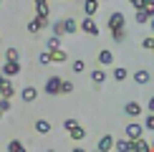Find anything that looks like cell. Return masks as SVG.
Wrapping results in <instances>:
<instances>
[{
	"label": "cell",
	"mask_w": 154,
	"mask_h": 152,
	"mask_svg": "<svg viewBox=\"0 0 154 152\" xmlns=\"http://www.w3.org/2000/svg\"><path fill=\"white\" fill-rule=\"evenodd\" d=\"M51 25V21H43V18H33V21H28V30L30 33H38V30H43V28H48Z\"/></svg>",
	"instance_id": "10"
},
{
	"label": "cell",
	"mask_w": 154,
	"mask_h": 152,
	"mask_svg": "<svg viewBox=\"0 0 154 152\" xmlns=\"http://www.w3.org/2000/svg\"><path fill=\"white\" fill-rule=\"evenodd\" d=\"M121 28H126V21H124V15L119 10H114L109 15V30H121Z\"/></svg>",
	"instance_id": "5"
},
{
	"label": "cell",
	"mask_w": 154,
	"mask_h": 152,
	"mask_svg": "<svg viewBox=\"0 0 154 152\" xmlns=\"http://www.w3.org/2000/svg\"><path fill=\"white\" fill-rule=\"evenodd\" d=\"M106 79H109V74L104 71V68H94V71H91V81H94V84H104Z\"/></svg>",
	"instance_id": "18"
},
{
	"label": "cell",
	"mask_w": 154,
	"mask_h": 152,
	"mask_svg": "<svg viewBox=\"0 0 154 152\" xmlns=\"http://www.w3.org/2000/svg\"><path fill=\"white\" fill-rule=\"evenodd\" d=\"M0 112H13V104H10V99H5V97H0Z\"/></svg>",
	"instance_id": "29"
},
{
	"label": "cell",
	"mask_w": 154,
	"mask_h": 152,
	"mask_svg": "<svg viewBox=\"0 0 154 152\" xmlns=\"http://www.w3.org/2000/svg\"><path fill=\"white\" fill-rule=\"evenodd\" d=\"M5 81H8V79H5V76H3V74H0V86H3V84H5Z\"/></svg>",
	"instance_id": "39"
},
{
	"label": "cell",
	"mask_w": 154,
	"mask_h": 152,
	"mask_svg": "<svg viewBox=\"0 0 154 152\" xmlns=\"http://www.w3.org/2000/svg\"><path fill=\"white\" fill-rule=\"evenodd\" d=\"M134 21H137V23H149L152 18L146 15V10H137V15H134Z\"/></svg>",
	"instance_id": "28"
},
{
	"label": "cell",
	"mask_w": 154,
	"mask_h": 152,
	"mask_svg": "<svg viewBox=\"0 0 154 152\" xmlns=\"http://www.w3.org/2000/svg\"><path fill=\"white\" fill-rule=\"evenodd\" d=\"M0 119H3V112H0Z\"/></svg>",
	"instance_id": "41"
},
{
	"label": "cell",
	"mask_w": 154,
	"mask_h": 152,
	"mask_svg": "<svg viewBox=\"0 0 154 152\" xmlns=\"http://www.w3.org/2000/svg\"><path fill=\"white\" fill-rule=\"evenodd\" d=\"M96 152H99V150H96Z\"/></svg>",
	"instance_id": "45"
},
{
	"label": "cell",
	"mask_w": 154,
	"mask_h": 152,
	"mask_svg": "<svg viewBox=\"0 0 154 152\" xmlns=\"http://www.w3.org/2000/svg\"><path fill=\"white\" fill-rule=\"evenodd\" d=\"M124 135H126V139H131V142H137V139H142V137H144V124L129 122V124H126V129H124Z\"/></svg>",
	"instance_id": "1"
},
{
	"label": "cell",
	"mask_w": 154,
	"mask_h": 152,
	"mask_svg": "<svg viewBox=\"0 0 154 152\" xmlns=\"http://www.w3.org/2000/svg\"><path fill=\"white\" fill-rule=\"evenodd\" d=\"M0 74H3L5 79L10 81L13 76L20 74V61H5V63H3V68H0Z\"/></svg>",
	"instance_id": "2"
},
{
	"label": "cell",
	"mask_w": 154,
	"mask_h": 152,
	"mask_svg": "<svg viewBox=\"0 0 154 152\" xmlns=\"http://www.w3.org/2000/svg\"><path fill=\"white\" fill-rule=\"evenodd\" d=\"M124 114L126 117H139V114H142V104H139V101H126L124 104Z\"/></svg>",
	"instance_id": "11"
},
{
	"label": "cell",
	"mask_w": 154,
	"mask_h": 152,
	"mask_svg": "<svg viewBox=\"0 0 154 152\" xmlns=\"http://www.w3.org/2000/svg\"><path fill=\"white\" fill-rule=\"evenodd\" d=\"M76 30H81L79 28V21H73V18H63V36H73L76 33Z\"/></svg>",
	"instance_id": "12"
},
{
	"label": "cell",
	"mask_w": 154,
	"mask_h": 152,
	"mask_svg": "<svg viewBox=\"0 0 154 152\" xmlns=\"http://www.w3.org/2000/svg\"><path fill=\"white\" fill-rule=\"evenodd\" d=\"M38 63H41V66L53 63V61H51V51H41V53H38Z\"/></svg>",
	"instance_id": "27"
},
{
	"label": "cell",
	"mask_w": 154,
	"mask_h": 152,
	"mask_svg": "<svg viewBox=\"0 0 154 152\" xmlns=\"http://www.w3.org/2000/svg\"><path fill=\"white\" fill-rule=\"evenodd\" d=\"M131 79L137 81L139 86H144V84H149V81H152V71H146V68H139V71H134V74H131Z\"/></svg>",
	"instance_id": "8"
},
{
	"label": "cell",
	"mask_w": 154,
	"mask_h": 152,
	"mask_svg": "<svg viewBox=\"0 0 154 152\" xmlns=\"http://www.w3.org/2000/svg\"><path fill=\"white\" fill-rule=\"evenodd\" d=\"M35 15L43 21H51V5L48 0H35Z\"/></svg>",
	"instance_id": "7"
},
{
	"label": "cell",
	"mask_w": 154,
	"mask_h": 152,
	"mask_svg": "<svg viewBox=\"0 0 154 152\" xmlns=\"http://www.w3.org/2000/svg\"><path fill=\"white\" fill-rule=\"evenodd\" d=\"M33 129L38 132V135H51V122H48V119H35Z\"/></svg>",
	"instance_id": "16"
},
{
	"label": "cell",
	"mask_w": 154,
	"mask_h": 152,
	"mask_svg": "<svg viewBox=\"0 0 154 152\" xmlns=\"http://www.w3.org/2000/svg\"><path fill=\"white\" fill-rule=\"evenodd\" d=\"M71 71H73V74H83V71H86V61L76 59V61L71 63Z\"/></svg>",
	"instance_id": "26"
},
{
	"label": "cell",
	"mask_w": 154,
	"mask_h": 152,
	"mask_svg": "<svg viewBox=\"0 0 154 152\" xmlns=\"http://www.w3.org/2000/svg\"><path fill=\"white\" fill-rule=\"evenodd\" d=\"M146 109H149V114H154V97H149V101H146Z\"/></svg>",
	"instance_id": "37"
},
{
	"label": "cell",
	"mask_w": 154,
	"mask_h": 152,
	"mask_svg": "<svg viewBox=\"0 0 154 152\" xmlns=\"http://www.w3.org/2000/svg\"><path fill=\"white\" fill-rule=\"evenodd\" d=\"M51 61L53 63H63V61H68V53L63 48H58V51H51Z\"/></svg>",
	"instance_id": "19"
},
{
	"label": "cell",
	"mask_w": 154,
	"mask_h": 152,
	"mask_svg": "<svg viewBox=\"0 0 154 152\" xmlns=\"http://www.w3.org/2000/svg\"><path fill=\"white\" fill-rule=\"evenodd\" d=\"M111 38H114L116 43H121V41L126 38V28H121V30H111Z\"/></svg>",
	"instance_id": "30"
},
{
	"label": "cell",
	"mask_w": 154,
	"mask_h": 152,
	"mask_svg": "<svg viewBox=\"0 0 154 152\" xmlns=\"http://www.w3.org/2000/svg\"><path fill=\"white\" fill-rule=\"evenodd\" d=\"M142 124H144V129H149V132H154V114H146Z\"/></svg>",
	"instance_id": "31"
},
{
	"label": "cell",
	"mask_w": 154,
	"mask_h": 152,
	"mask_svg": "<svg viewBox=\"0 0 154 152\" xmlns=\"http://www.w3.org/2000/svg\"><path fill=\"white\" fill-rule=\"evenodd\" d=\"M0 5H3V0H0Z\"/></svg>",
	"instance_id": "44"
},
{
	"label": "cell",
	"mask_w": 154,
	"mask_h": 152,
	"mask_svg": "<svg viewBox=\"0 0 154 152\" xmlns=\"http://www.w3.org/2000/svg\"><path fill=\"white\" fill-rule=\"evenodd\" d=\"M79 28L83 30V33H88V36H91V38H96V36L101 33V30H99V23H96L94 18H83V21L79 23Z\"/></svg>",
	"instance_id": "3"
},
{
	"label": "cell",
	"mask_w": 154,
	"mask_h": 152,
	"mask_svg": "<svg viewBox=\"0 0 154 152\" xmlns=\"http://www.w3.org/2000/svg\"><path fill=\"white\" fill-rule=\"evenodd\" d=\"M111 76H114L116 81H126V79H129V68H124V66H116V68L111 71Z\"/></svg>",
	"instance_id": "20"
},
{
	"label": "cell",
	"mask_w": 154,
	"mask_h": 152,
	"mask_svg": "<svg viewBox=\"0 0 154 152\" xmlns=\"http://www.w3.org/2000/svg\"><path fill=\"white\" fill-rule=\"evenodd\" d=\"M76 127H79V122H76L73 117H71V119H66V122H63V129H66V132H71V129H76Z\"/></svg>",
	"instance_id": "34"
},
{
	"label": "cell",
	"mask_w": 154,
	"mask_h": 152,
	"mask_svg": "<svg viewBox=\"0 0 154 152\" xmlns=\"http://www.w3.org/2000/svg\"><path fill=\"white\" fill-rule=\"evenodd\" d=\"M131 152H152V142H146V139H137V142H131Z\"/></svg>",
	"instance_id": "15"
},
{
	"label": "cell",
	"mask_w": 154,
	"mask_h": 152,
	"mask_svg": "<svg viewBox=\"0 0 154 152\" xmlns=\"http://www.w3.org/2000/svg\"><path fill=\"white\" fill-rule=\"evenodd\" d=\"M46 152H53V150H46Z\"/></svg>",
	"instance_id": "42"
},
{
	"label": "cell",
	"mask_w": 154,
	"mask_h": 152,
	"mask_svg": "<svg viewBox=\"0 0 154 152\" xmlns=\"http://www.w3.org/2000/svg\"><path fill=\"white\" fill-rule=\"evenodd\" d=\"M8 152H28V150L23 147L20 139H10V142H8Z\"/></svg>",
	"instance_id": "24"
},
{
	"label": "cell",
	"mask_w": 154,
	"mask_h": 152,
	"mask_svg": "<svg viewBox=\"0 0 154 152\" xmlns=\"http://www.w3.org/2000/svg\"><path fill=\"white\" fill-rule=\"evenodd\" d=\"M68 135H71V139H76V142H81V139L86 137V129H83V127L79 124L76 129H71V132H68Z\"/></svg>",
	"instance_id": "25"
},
{
	"label": "cell",
	"mask_w": 154,
	"mask_h": 152,
	"mask_svg": "<svg viewBox=\"0 0 154 152\" xmlns=\"http://www.w3.org/2000/svg\"><path fill=\"white\" fill-rule=\"evenodd\" d=\"M58 48H61V36H48L46 51H58Z\"/></svg>",
	"instance_id": "21"
},
{
	"label": "cell",
	"mask_w": 154,
	"mask_h": 152,
	"mask_svg": "<svg viewBox=\"0 0 154 152\" xmlns=\"http://www.w3.org/2000/svg\"><path fill=\"white\" fill-rule=\"evenodd\" d=\"M146 15H149V18H154V0H149V3H146Z\"/></svg>",
	"instance_id": "36"
},
{
	"label": "cell",
	"mask_w": 154,
	"mask_h": 152,
	"mask_svg": "<svg viewBox=\"0 0 154 152\" xmlns=\"http://www.w3.org/2000/svg\"><path fill=\"white\" fill-rule=\"evenodd\" d=\"M116 152H131V139H116Z\"/></svg>",
	"instance_id": "23"
},
{
	"label": "cell",
	"mask_w": 154,
	"mask_h": 152,
	"mask_svg": "<svg viewBox=\"0 0 154 152\" xmlns=\"http://www.w3.org/2000/svg\"><path fill=\"white\" fill-rule=\"evenodd\" d=\"M0 41H3V36H0Z\"/></svg>",
	"instance_id": "43"
},
{
	"label": "cell",
	"mask_w": 154,
	"mask_h": 152,
	"mask_svg": "<svg viewBox=\"0 0 154 152\" xmlns=\"http://www.w3.org/2000/svg\"><path fill=\"white\" fill-rule=\"evenodd\" d=\"M149 23H152V30H154V18H152V21H149Z\"/></svg>",
	"instance_id": "40"
},
{
	"label": "cell",
	"mask_w": 154,
	"mask_h": 152,
	"mask_svg": "<svg viewBox=\"0 0 154 152\" xmlns=\"http://www.w3.org/2000/svg\"><path fill=\"white\" fill-rule=\"evenodd\" d=\"M5 61H18V48H8L5 51Z\"/></svg>",
	"instance_id": "33"
},
{
	"label": "cell",
	"mask_w": 154,
	"mask_h": 152,
	"mask_svg": "<svg viewBox=\"0 0 154 152\" xmlns=\"http://www.w3.org/2000/svg\"><path fill=\"white\" fill-rule=\"evenodd\" d=\"M20 99L25 101V104H33V101L38 99V89L33 84H28V86H23L20 89Z\"/></svg>",
	"instance_id": "6"
},
{
	"label": "cell",
	"mask_w": 154,
	"mask_h": 152,
	"mask_svg": "<svg viewBox=\"0 0 154 152\" xmlns=\"http://www.w3.org/2000/svg\"><path fill=\"white\" fill-rule=\"evenodd\" d=\"M15 91H18V89L13 86V81H5V84L0 86V97H5V99H13V97H15Z\"/></svg>",
	"instance_id": "17"
},
{
	"label": "cell",
	"mask_w": 154,
	"mask_h": 152,
	"mask_svg": "<svg viewBox=\"0 0 154 152\" xmlns=\"http://www.w3.org/2000/svg\"><path fill=\"white\" fill-rule=\"evenodd\" d=\"M114 147H116V139H114L111 135H104L99 139V152H111Z\"/></svg>",
	"instance_id": "9"
},
{
	"label": "cell",
	"mask_w": 154,
	"mask_h": 152,
	"mask_svg": "<svg viewBox=\"0 0 154 152\" xmlns=\"http://www.w3.org/2000/svg\"><path fill=\"white\" fill-rule=\"evenodd\" d=\"M73 91V84H71V81H63V84H61V94H71Z\"/></svg>",
	"instance_id": "35"
},
{
	"label": "cell",
	"mask_w": 154,
	"mask_h": 152,
	"mask_svg": "<svg viewBox=\"0 0 154 152\" xmlns=\"http://www.w3.org/2000/svg\"><path fill=\"white\" fill-rule=\"evenodd\" d=\"M71 152H88V150H83V147H73Z\"/></svg>",
	"instance_id": "38"
},
{
	"label": "cell",
	"mask_w": 154,
	"mask_h": 152,
	"mask_svg": "<svg viewBox=\"0 0 154 152\" xmlns=\"http://www.w3.org/2000/svg\"><path fill=\"white\" fill-rule=\"evenodd\" d=\"M51 36H63V18L51 23Z\"/></svg>",
	"instance_id": "22"
},
{
	"label": "cell",
	"mask_w": 154,
	"mask_h": 152,
	"mask_svg": "<svg viewBox=\"0 0 154 152\" xmlns=\"http://www.w3.org/2000/svg\"><path fill=\"white\" fill-rule=\"evenodd\" d=\"M99 63H101V66H111V63H114V51L101 48L99 51Z\"/></svg>",
	"instance_id": "14"
},
{
	"label": "cell",
	"mask_w": 154,
	"mask_h": 152,
	"mask_svg": "<svg viewBox=\"0 0 154 152\" xmlns=\"http://www.w3.org/2000/svg\"><path fill=\"white\" fill-rule=\"evenodd\" d=\"M83 13H86V18H94L99 13V0H83Z\"/></svg>",
	"instance_id": "13"
},
{
	"label": "cell",
	"mask_w": 154,
	"mask_h": 152,
	"mask_svg": "<svg viewBox=\"0 0 154 152\" xmlns=\"http://www.w3.org/2000/svg\"><path fill=\"white\" fill-rule=\"evenodd\" d=\"M142 48H144V51H154V38H152V36H146L144 41H142Z\"/></svg>",
	"instance_id": "32"
},
{
	"label": "cell",
	"mask_w": 154,
	"mask_h": 152,
	"mask_svg": "<svg viewBox=\"0 0 154 152\" xmlns=\"http://www.w3.org/2000/svg\"><path fill=\"white\" fill-rule=\"evenodd\" d=\"M61 84H63L61 76H51V79L46 81V94L48 97H58L61 94Z\"/></svg>",
	"instance_id": "4"
}]
</instances>
